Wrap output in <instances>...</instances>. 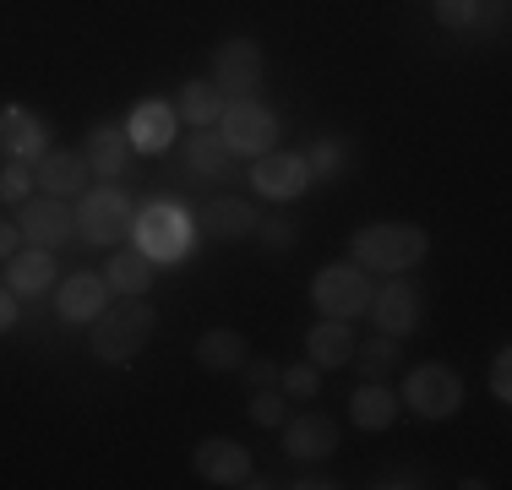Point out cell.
<instances>
[{
  "label": "cell",
  "instance_id": "cell-1",
  "mask_svg": "<svg viewBox=\"0 0 512 490\" xmlns=\"http://www.w3.org/2000/svg\"><path fill=\"white\" fill-rule=\"evenodd\" d=\"M158 333V311L142 305V294H126V305H104L88 322V349L104 365H131Z\"/></svg>",
  "mask_w": 512,
  "mask_h": 490
},
{
  "label": "cell",
  "instance_id": "cell-2",
  "mask_svg": "<svg viewBox=\"0 0 512 490\" xmlns=\"http://www.w3.org/2000/svg\"><path fill=\"white\" fill-rule=\"evenodd\" d=\"M131 240L148 256L153 267H175L191 256V240H197V218H191L186 202L175 196H153L137 218H131Z\"/></svg>",
  "mask_w": 512,
  "mask_h": 490
},
{
  "label": "cell",
  "instance_id": "cell-3",
  "mask_svg": "<svg viewBox=\"0 0 512 490\" xmlns=\"http://www.w3.org/2000/svg\"><path fill=\"white\" fill-rule=\"evenodd\" d=\"M349 256L360 267H376V273H409L431 256V235L420 224H365L349 235Z\"/></svg>",
  "mask_w": 512,
  "mask_h": 490
},
{
  "label": "cell",
  "instance_id": "cell-4",
  "mask_svg": "<svg viewBox=\"0 0 512 490\" xmlns=\"http://www.w3.org/2000/svg\"><path fill=\"white\" fill-rule=\"evenodd\" d=\"M398 403L414 409L420 420H447V414H458V403H463V376L453 371V365H442V360H425V365H414V371L404 376Z\"/></svg>",
  "mask_w": 512,
  "mask_h": 490
},
{
  "label": "cell",
  "instance_id": "cell-5",
  "mask_svg": "<svg viewBox=\"0 0 512 490\" xmlns=\"http://www.w3.org/2000/svg\"><path fill=\"white\" fill-rule=\"evenodd\" d=\"M371 278H365V267H349V262H333L322 267V273L311 278V305L322 316H344V322H355V316L371 311Z\"/></svg>",
  "mask_w": 512,
  "mask_h": 490
},
{
  "label": "cell",
  "instance_id": "cell-6",
  "mask_svg": "<svg viewBox=\"0 0 512 490\" xmlns=\"http://www.w3.org/2000/svg\"><path fill=\"white\" fill-rule=\"evenodd\" d=\"M131 196L120 186H99V191H82L77 202V235L88 245H120L131 240Z\"/></svg>",
  "mask_w": 512,
  "mask_h": 490
},
{
  "label": "cell",
  "instance_id": "cell-7",
  "mask_svg": "<svg viewBox=\"0 0 512 490\" xmlns=\"http://www.w3.org/2000/svg\"><path fill=\"white\" fill-rule=\"evenodd\" d=\"M218 137L229 142V153L262 158L278 142V115L267 104H256V98H229L224 115H218Z\"/></svg>",
  "mask_w": 512,
  "mask_h": 490
},
{
  "label": "cell",
  "instance_id": "cell-8",
  "mask_svg": "<svg viewBox=\"0 0 512 490\" xmlns=\"http://www.w3.org/2000/svg\"><path fill=\"white\" fill-rule=\"evenodd\" d=\"M267 77V55L256 39H224L213 49V88L224 98H251V88H262Z\"/></svg>",
  "mask_w": 512,
  "mask_h": 490
},
{
  "label": "cell",
  "instance_id": "cell-9",
  "mask_svg": "<svg viewBox=\"0 0 512 490\" xmlns=\"http://www.w3.org/2000/svg\"><path fill=\"white\" fill-rule=\"evenodd\" d=\"M17 229L28 245H44V251H60V245L77 240V207H66V196H28L17 207Z\"/></svg>",
  "mask_w": 512,
  "mask_h": 490
},
{
  "label": "cell",
  "instance_id": "cell-10",
  "mask_svg": "<svg viewBox=\"0 0 512 490\" xmlns=\"http://www.w3.org/2000/svg\"><path fill=\"white\" fill-rule=\"evenodd\" d=\"M251 186L267 196V202H295V196H306L311 186V164H306V153H262L251 164Z\"/></svg>",
  "mask_w": 512,
  "mask_h": 490
},
{
  "label": "cell",
  "instance_id": "cell-11",
  "mask_svg": "<svg viewBox=\"0 0 512 490\" xmlns=\"http://www.w3.org/2000/svg\"><path fill=\"white\" fill-rule=\"evenodd\" d=\"M50 147V120L22 104H0V158L6 164H33Z\"/></svg>",
  "mask_w": 512,
  "mask_h": 490
},
{
  "label": "cell",
  "instance_id": "cell-12",
  "mask_svg": "<svg viewBox=\"0 0 512 490\" xmlns=\"http://www.w3.org/2000/svg\"><path fill=\"white\" fill-rule=\"evenodd\" d=\"M371 316H376V333L404 343L414 327H420V289H414L409 278L393 273V278H387V289L371 294Z\"/></svg>",
  "mask_w": 512,
  "mask_h": 490
},
{
  "label": "cell",
  "instance_id": "cell-13",
  "mask_svg": "<svg viewBox=\"0 0 512 490\" xmlns=\"http://www.w3.org/2000/svg\"><path fill=\"white\" fill-rule=\"evenodd\" d=\"M104 305H109V278L104 273H71L55 284V311H60V322H71V327H88Z\"/></svg>",
  "mask_w": 512,
  "mask_h": 490
},
{
  "label": "cell",
  "instance_id": "cell-14",
  "mask_svg": "<svg viewBox=\"0 0 512 490\" xmlns=\"http://www.w3.org/2000/svg\"><path fill=\"white\" fill-rule=\"evenodd\" d=\"M191 469H197V480H207V485H246L256 474L251 452L240 447V441H224V436L202 441V447L191 452Z\"/></svg>",
  "mask_w": 512,
  "mask_h": 490
},
{
  "label": "cell",
  "instance_id": "cell-15",
  "mask_svg": "<svg viewBox=\"0 0 512 490\" xmlns=\"http://www.w3.org/2000/svg\"><path fill=\"white\" fill-rule=\"evenodd\" d=\"M175 104H164V98H142L137 109L126 115V137H131V153H164L169 142H175Z\"/></svg>",
  "mask_w": 512,
  "mask_h": 490
},
{
  "label": "cell",
  "instance_id": "cell-16",
  "mask_svg": "<svg viewBox=\"0 0 512 490\" xmlns=\"http://www.w3.org/2000/svg\"><path fill=\"white\" fill-rule=\"evenodd\" d=\"M284 431V452L289 458H300V463H316V458H327V452H338V420L333 414H295V420H284L278 425Z\"/></svg>",
  "mask_w": 512,
  "mask_h": 490
},
{
  "label": "cell",
  "instance_id": "cell-17",
  "mask_svg": "<svg viewBox=\"0 0 512 490\" xmlns=\"http://www.w3.org/2000/svg\"><path fill=\"white\" fill-rule=\"evenodd\" d=\"M33 180H39L44 196H77L88 191V158H82V147L77 153L71 147H44L33 158Z\"/></svg>",
  "mask_w": 512,
  "mask_h": 490
},
{
  "label": "cell",
  "instance_id": "cell-18",
  "mask_svg": "<svg viewBox=\"0 0 512 490\" xmlns=\"http://www.w3.org/2000/svg\"><path fill=\"white\" fill-rule=\"evenodd\" d=\"M355 322H344V316H322V322L306 333V354L316 371H333V365H349L355 360Z\"/></svg>",
  "mask_w": 512,
  "mask_h": 490
},
{
  "label": "cell",
  "instance_id": "cell-19",
  "mask_svg": "<svg viewBox=\"0 0 512 490\" xmlns=\"http://www.w3.org/2000/svg\"><path fill=\"white\" fill-rule=\"evenodd\" d=\"M82 158H88V175H104V180H115V175H126V164H131V137H126V126H93L88 131V142H82Z\"/></svg>",
  "mask_w": 512,
  "mask_h": 490
},
{
  "label": "cell",
  "instance_id": "cell-20",
  "mask_svg": "<svg viewBox=\"0 0 512 490\" xmlns=\"http://www.w3.org/2000/svg\"><path fill=\"white\" fill-rule=\"evenodd\" d=\"M6 289L17 294H44L55 289V251H44V245H28V251H17L6 262Z\"/></svg>",
  "mask_w": 512,
  "mask_h": 490
},
{
  "label": "cell",
  "instance_id": "cell-21",
  "mask_svg": "<svg viewBox=\"0 0 512 490\" xmlns=\"http://www.w3.org/2000/svg\"><path fill=\"white\" fill-rule=\"evenodd\" d=\"M256 207L246 202V196H213V202L202 207V224H207V235H218V240H246L256 235Z\"/></svg>",
  "mask_w": 512,
  "mask_h": 490
},
{
  "label": "cell",
  "instance_id": "cell-22",
  "mask_svg": "<svg viewBox=\"0 0 512 490\" xmlns=\"http://www.w3.org/2000/svg\"><path fill=\"white\" fill-rule=\"evenodd\" d=\"M393 420H398V392L387 382H365L349 398V425H360V431H387Z\"/></svg>",
  "mask_w": 512,
  "mask_h": 490
},
{
  "label": "cell",
  "instance_id": "cell-23",
  "mask_svg": "<svg viewBox=\"0 0 512 490\" xmlns=\"http://www.w3.org/2000/svg\"><path fill=\"white\" fill-rule=\"evenodd\" d=\"M251 354V343L235 333V327H207L197 338V365L202 371H240Z\"/></svg>",
  "mask_w": 512,
  "mask_h": 490
},
{
  "label": "cell",
  "instance_id": "cell-24",
  "mask_svg": "<svg viewBox=\"0 0 512 490\" xmlns=\"http://www.w3.org/2000/svg\"><path fill=\"white\" fill-rule=\"evenodd\" d=\"M229 158H235V153H229V142L218 137L213 126H202V131H191V137H186V169H191L197 180L229 175Z\"/></svg>",
  "mask_w": 512,
  "mask_h": 490
},
{
  "label": "cell",
  "instance_id": "cell-25",
  "mask_svg": "<svg viewBox=\"0 0 512 490\" xmlns=\"http://www.w3.org/2000/svg\"><path fill=\"white\" fill-rule=\"evenodd\" d=\"M153 273H158V267L137 251V245H131V251H115V256H109V267H104V278H109V289H115V294H148Z\"/></svg>",
  "mask_w": 512,
  "mask_h": 490
},
{
  "label": "cell",
  "instance_id": "cell-26",
  "mask_svg": "<svg viewBox=\"0 0 512 490\" xmlns=\"http://www.w3.org/2000/svg\"><path fill=\"white\" fill-rule=\"evenodd\" d=\"M186 126H218V115H224V93L213 88V82H186L180 88V109H175Z\"/></svg>",
  "mask_w": 512,
  "mask_h": 490
},
{
  "label": "cell",
  "instance_id": "cell-27",
  "mask_svg": "<svg viewBox=\"0 0 512 490\" xmlns=\"http://www.w3.org/2000/svg\"><path fill=\"white\" fill-rule=\"evenodd\" d=\"M355 365H360L365 382H387V376L404 365V349H398V338L376 333L371 343H355Z\"/></svg>",
  "mask_w": 512,
  "mask_h": 490
},
{
  "label": "cell",
  "instance_id": "cell-28",
  "mask_svg": "<svg viewBox=\"0 0 512 490\" xmlns=\"http://www.w3.org/2000/svg\"><path fill=\"white\" fill-rule=\"evenodd\" d=\"M349 158H355V147L349 142H338V137H322V142H311V153H306V164H311V180H338L349 169Z\"/></svg>",
  "mask_w": 512,
  "mask_h": 490
},
{
  "label": "cell",
  "instance_id": "cell-29",
  "mask_svg": "<svg viewBox=\"0 0 512 490\" xmlns=\"http://www.w3.org/2000/svg\"><path fill=\"white\" fill-rule=\"evenodd\" d=\"M480 6H485V0H431L436 22H442V28H453V33L480 28Z\"/></svg>",
  "mask_w": 512,
  "mask_h": 490
},
{
  "label": "cell",
  "instance_id": "cell-30",
  "mask_svg": "<svg viewBox=\"0 0 512 490\" xmlns=\"http://www.w3.org/2000/svg\"><path fill=\"white\" fill-rule=\"evenodd\" d=\"M284 420H289V403H284V392H273V387L251 392V425H262V431H278Z\"/></svg>",
  "mask_w": 512,
  "mask_h": 490
},
{
  "label": "cell",
  "instance_id": "cell-31",
  "mask_svg": "<svg viewBox=\"0 0 512 490\" xmlns=\"http://www.w3.org/2000/svg\"><path fill=\"white\" fill-rule=\"evenodd\" d=\"M33 186H39V180H33V164H6L0 169V202L6 207H22L33 196Z\"/></svg>",
  "mask_w": 512,
  "mask_h": 490
},
{
  "label": "cell",
  "instance_id": "cell-32",
  "mask_svg": "<svg viewBox=\"0 0 512 490\" xmlns=\"http://www.w3.org/2000/svg\"><path fill=\"white\" fill-rule=\"evenodd\" d=\"M278 382H284V398H316L322 392V371L316 365H284Z\"/></svg>",
  "mask_w": 512,
  "mask_h": 490
},
{
  "label": "cell",
  "instance_id": "cell-33",
  "mask_svg": "<svg viewBox=\"0 0 512 490\" xmlns=\"http://www.w3.org/2000/svg\"><path fill=\"white\" fill-rule=\"evenodd\" d=\"M256 235H262L267 251H289L295 245V224H284V218H256Z\"/></svg>",
  "mask_w": 512,
  "mask_h": 490
},
{
  "label": "cell",
  "instance_id": "cell-34",
  "mask_svg": "<svg viewBox=\"0 0 512 490\" xmlns=\"http://www.w3.org/2000/svg\"><path fill=\"white\" fill-rule=\"evenodd\" d=\"M240 371H246L251 392H262V387H278V365H273V360H251V354H246V365H240Z\"/></svg>",
  "mask_w": 512,
  "mask_h": 490
},
{
  "label": "cell",
  "instance_id": "cell-35",
  "mask_svg": "<svg viewBox=\"0 0 512 490\" xmlns=\"http://www.w3.org/2000/svg\"><path fill=\"white\" fill-rule=\"evenodd\" d=\"M491 392H496V398H512V354L502 349V354H496V360H491Z\"/></svg>",
  "mask_w": 512,
  "mask_h": 490
},
{
  "label": "cell",
  "instance_id": "cell-36",
  "mask_svg": "<svg viewBox=\"0 0 512 490\" xmlns=\"http://www.w3.org/2000/svg\"><path fill=\"white\" fill-rule=\"evenodd\" d=\"M17 316H22L17 294H11L6 284H0V333H11V327H17Z\"/></svg>",
  "mask_w": 512,
  "mask_h": 490
},
{
  "label": "cell",
  "instance_id": "cell-37",
  "mask_svg": "<svg viewBox=\"0 0 512 490\" xmlns=\"http://www.w3.org/2000/svg\"><path fill=\"white\" fill-rule=\"evenodd\" d=\"M17 245H22V229L0 218V262H11V256H17Z\"/></svg>",
  "mask_w": 512,
  "mask_h": 490
},
{
  "label": "cell",
  "instance_id": "cell-38",
  "mask_svg": "<svg viewBox=\"0 0 512 490\" xmlns=\"http://www.w3.org/2000/svg\"><path fill=\"white\" fill-rule=\"evenodd\" d=\"M300 490H333L338 480H333V474H306V480H295Z\"/></svg>",
  "mask_w": 512,
  "mask_h": 490
},
{
  "label": "cell",
  "instance_id": "cell-39",
  "mask_svg": "<svg viewBox=\"0 0 512 490\" xmlns=\"http://www.w3.org/2000/svg\"><path fill=\"white\" fill-rule=\"evenodd\" d=\"M376 485H398V490H409V485H420V480H414L409 469H398V474H387V480H376Z\"/></svg>",
  "mask_w": 512,
  "mask_h": 490
}]
</instances>
